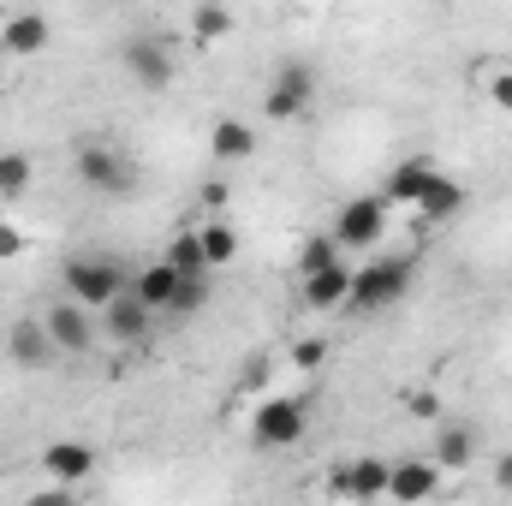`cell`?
Instances as JSON below:
<instances>
[{
    "label": "cell",
    "instance_id": "6da1fadb",
    "mask_svg": "<svg viewBox=\"0 0 512 506\" xmlns=\"http://www.w3.org/2000/svg\"><path fill=\"white\" fill-rule=\"evenodd\" d=\"M405 286H411V262H405V256L364 262V268H352V298H346V310L376 316V310H387V304L405 298Z\"/></svg>",
    "mask_w": 512,
    "mask_h": 506
},
{
    "label": "cell",
    "instance_id": "7a4b0ae2",
    "mask_svg": "<svg viewBox=\"0 0 512 506\" xmlns=\"http://www.w3.org/2000/svg\"><path fill=\"white\" fill-rule=\"evenodd\" d=\"M304 429H310V411L298 405V399H286V393H274V399H262L251 417V441L256 447H298L304 441Z\"/></svg>",
    "mask_w": 512,
    "mask_h": 506
},
{
    "label": "cell",
    "instance_id": "3957f363",
    "mask_svg": "<svg viewBox=\"0 0 512 506\" xmlns=\"http://www.w3.org/2000/svg\"><path fill=\"white\" fill-rule=\"evenodd\" d=\"M66 292H72L78 304L102 310L114 292H126V268H120L114 256H78V262H66Z\"/></svg>",
    "mask_w": 512,
    "mask_h": 506
},
{
    "label": "cell",
    "instance_id": "277c9868",
    "mask_svg": "<svg viewBox=\"0 0 512 506\" xmlns=\"http://www.w3.org/2000/svg\"><path fill=\"white\" fill-rule=\"evenodd\" d=\"M387 215H393V203H387L382 191H376V197H352V203L334 215V239H340V251H370V245L387 233Z\"/></svg>",
    "mask_w": 512,
    "mask_h": 506
},
{
    "label": "cell",
    "instance_id": "5b68a950",
    "mask_svg": "<svg viewBox=\"0 0 512 506\" xmlns=\"http://www.w3.org/2000/svg\"><path fill=\"white\" fill-rule=\"evenodd\" d=\"M310 96H316V72L298 66V60H286V66L274 72V90H268L262 114H268V120H298V114L310 108Z\"/></svg>",
    "mask_w": 512,
    "mask_h": 506
},
{
    "label": "cell",
    "instance_id": "8992f818",
    "mask_svg": "<svg viewBox=\"0 0 512 506\" xmlns=\"http://www.w3.org/2000/svg\"><path fill=\"white\" fill-rule=\"evenodd\" d=\"M120 60H126V72L143 90H167L173 84V54H167L161 36H126L120 42Z\"/></svg>",
    "mask_w": 512,
    "mask_h": 506
},
{
    "label": "cell",
    "instance_id": "52a82bcc",
    "mask_svg": "<svg viewBox=\"0 0 512 506\" xmlns=\"http://www.w3.org/2000/svg\"><path fill=\"white\" fill-rule=\"evenodd\" d=\"M96 316H102V334H108L114 346H137V340L149 334V322H155V310H149L137 292H114Z\"/></svg>",
    "mask_w": 512,
    "mask_h": 506
},
{
    "label": "cell",
    "instance_id": "ba28073f",
    "mask_svg": "<svg viewBox=\"0 0 512 506\" xmlns=\"http://www.w3.org/2000/svg\"><path fill=\"white\" fill-rule=\"evenodd\" d=\"M42 322H48V334H54V346L66 352V358H84L90 346H96V322H90V304H54V310H42Z\"/></svg>",
    "mask_w": 512,
    "mask_h": 506
},
{
    "label": "cell",
    "instance_id": "9c48e42d",
    "mask_svg": "<svg viewBox=\"0 0 512 506\" xmlns=\"http://www.w3.org/2000/svg\"><path fill=\"white\" fill-rule=\"evenodd\" d=\"M6 352H12L18 370H48V364L60 358V346H54V334H48L42 316H18L12 334H6Z\"/></svg>",
    "mask_w": 512,
    "mask_h": 506
},
{
    "label": "cell",
    "instance_id": "30bf717a",
    "mask_svg": "<svg viewBox=\"0 0 512 506\" xmlns=\"http://www.w3.org/2000/svg\"><path fill=\"white\" fill-rule=\"evenodd\" d=\"M78 179L90 185V191H131V167L120 149H108V143H90V149H78Z\"/></svg>",
    "mask_w": 512,
    "mask_h": 506
},
{
    "label": "cell",
    "instance_id": "8fae6325",
    "mask_svg": "<svg viewBox=\"0 0 512 506\" xmlns=\"http://www.w3.org/2000/svg\"><path fill=\"white\" fill-rule=\"evenodd\" d=\"M298 286H304V304L310 310H340L352 298V262L340 256V262H328L316 274H298Z\"/></svg>",
    "mask_w": 512,
    "mask_h": 506
},
{
    "label": "cell",
    "instance_id": "7c38bea8",
    "mask_svg": "<svg viewBox=\"0 0 512 506\" xmlns=\"http://www.w3.org/2000/svg\"><path fill=\"white\" fill-rule=\"evenodd\" d=\"M441 489V471L429 459H399L387 465V501H429Z\"/></svg>",
    "mask_w": 512,
    "mask_h": 506
},
{
    "label": "cell",
    "instance_id": "4fadbf2b",
    "mask_svg": "<svg viewBox=\"0 0 512 506\" xmlns=\"http://www.w3.org/2000/svg\"><path fill=\"white\" fill-rule=\"evenodd\" d=\"M435 173H441V167H435L429 155H411V161H399V167H393V173L382 179V197L393 203V209H411V203L423 197V185H429Z\"/></svg>",
    "mask_w": 512,
    "mask_h": 506
},
{
    "label": "cell",
    "instance_id": "5bb4252c",
    "mask_svg": "<svg viewBox=\"0 0 512 506\" xmlns=\"http://www.w3.org/2000/svg\"><path fill=\"white\" fill-rule=\"evenodd\" d=\"M411 209H417V227H435V221H453V215L465 209V191H459V179L435 173V179L423 185V197H417Z\"/></svg>",
    "mask_w": 512,
    "mask_h": 506
},
{
    "label": "cell",
    "instance_id": "9a60e30c",
    "mask_svg": "<svg viewBox=\"0 0 512 506\" xmlns=\"http://www.w3.org/2000/svg\"><path fill=\"white\" fill-rule=\"evenodd\" d=\"M42 465H48L54 483L72 489V483H84V477L96 471V453H90L84 441H48V447H42Z\"/></svg>",
    "mask_w": 512,
    "mask_h": 506
},
{
    "label": "cell",
    "instance_id": "2e32d148",
    "mask_svg": "<svg viewBox=\"0 0 512 506\" xmlns=\"http://www.w3.org/2000/svg\"><path fill=\"white\" fill-rule=\"evenodd\" d=\"M179 268L173 262H149V268H137V280H131V292L155 310V316H167V304H173V292H179Z\"/></svg>",
    "mask_w": 512,
    "mask_h": 506
},
{
    "label": "cell",
    "instance_id": "e0dca14e",
    "mask_svg": "<svg viewBox=\"0 0 512 506\" xmlns=\"http://www.w3.org/2000/svg\"><path fill=\"white\" fill-rule=\"evenodd\" d=\"M334 489L352 495V501H382L387 495V465L382 459H352V465L334 477Z\"/></svg>",
    "mask_w": 512,
    "mask_h": 506
},
{
    "label": "cell",
    "instance_id": "ac0fdd59",
    "mask_svg": "<svg viewBox=\"0 0 512 506\" xmlns=\"http://www.w3.org/2000/svg\"><path fill=\"white\" fill-rule=\"evenodd\" d=\"M209 149H215V161H251L256 155V126L251 120H215V131H209Z\"/></svg>",
    "mask_w": 512,
    "mask_h": 506
},
{
    "label": "cell",
    "instance_id": "d6986e66",
    "mask_svg": "<svg viewBox=\"0 0 512 506\" xmlns=\"http://www.w3.org/2000/svg\"><path fill=\"white\" fill-rule=\"evenodd\" d=\"M0 48L6 54H42L48 48V18L42 12H12L6 30H0Z\"/></svg>",
    "mask_w": 512,
    "mask_h": 506
},
{
    "label": "cell",
    "instance_id": "ffe728a7",
    "mask_svg": "<svg viewBox=\"0 0 512 506\" xmlns=\"http://www.w3.org/2000/svg\"><path fill=\"white\" fill-rule=\"evenodd\" d=\"M471 459H477V435H471V423H447V417H441V429H435V465L465 471Z\"/></svg>",
    "mask_w": 512,
    "mask_h": 506
},
{
    "label": "cell",
    "instance_id": "44dd1931",
    "mask_svg": "<svg viewBox=\"0 0 512 506\" xmlns=\"http://www.w3.org/2000/svg\"><path fill=\"white\" fill-rule=\"evenodd\" d=\"M197 245L209 256V268H227V262L239 256V233H233L227 221H203V227H197Z\"/></svg>",
    "mask_w": 512,
    "mask_h": 506
},
{
    "label": "cell",
    "instance_id": "7402d4cb",
    "mask_svg": "<svg viewBox=\"0 0 512 506\" xmlns=\"http://www.w3.org/2000/svg\"><path fill=\"white\" fill-rule=\"evenodd\" d=\"M30 173H36L30 155H24V149H6V155H0V197H24V191H30Z\"/></svg>",
    "mask_w": 512,
    "mask_h": 506
},
{
    "label": "cell",
    "instance_id": "603a6c76",
    "mask_svg": "<svg viewBox=\"0 0 512 506\" xmlns=\"http://www.w3.org/2000/svg\"><path fill=\"white\" fill-rule=\"evenodd\" d=\"M191 36H197V42L233 36V12H227V6H197V12H191Z\"/></svg>",
    "mask_w": 512,
    "mask_h": 506
},
{
    "label": "cell",
    "instance_id": "cb8c5ba5",
    "mask_svg": "<svg viewBox=\"0 0 512 506\" xmlns=\"http://www.w3.org/2000/svg\"><path fill=\"white\" fill-rule=\"evenodd\" d=\"M161 262H173L179 274H209V256H203V245H197V233H179Z\"/></svg>",
    "mask_w": 512,
    "mask_h": 506
},
{
    "label": "cell",
    "instance_id": "d4e9b609",
    "mask_svg": "<svg viewBox=\"0 0 512 506\" xmlns=\"http://www.w3.org/2000/svg\"><path fill=\"white\" fill-rule=\"evenodd\" d=\"M328 262H340V239H334V233H316V239L298 245V274H316V268H328Z\"/></svg>",
    "mask_w": 512,
    "mask_h": 506
},
{
    "label": "cell",
    "instance_id": "484cf974",
    "mask_svg": "<svg viewBox=\"0 0 512 506\" xmlns=\"http://www.w3.org/2000/svg\"><path fill=\"white\" fill-rule=\"evenodd\" d=\"M203 298H209V274H185L173 304H167V316H191V310H203Z\"/></svg>",
    "mask_w": 512,
    "mask_h": 506
},
{
    "label": "cell",
    "instance_id": "4316f807",
    "mask_svg": "<svg viewBox=\"0 0 512 506\" xmlns=\"http://www.w3.org/2000/svg\"><path fill=\"white\" fill-rule=\"evenodd\" d=\"M399 399H405V411H411V417H435V423H441V411H447L435 387H405Z\"/></svg>",
    "mask_w": 512,
    "mask_h": 506
},
{
    "label": "cell",
    "instance_id": "83f0119b",
    "mask_svg": "<svg viewBox=\"0 0 512 506\" xmlns=\"http://www.w3.org/2000/svg\"><path fill=\"white\" fill-rule=\"evenodd\" d=\"M322 358H328V340H316V334H310V340H298V346H292V364H298V370H316V364H322Z\"/></svg>",
    "mask_w": 512,
    "mask_h": 506
},
{
    "label": "cell",
    "instance_id": "f1b7e54d",
    "mask_svg": "<svg viewBox=\"0 0 512 506\" xmlns=\"http://www.w3.org/2000/svg\"><path fill=\"white\" fill-rule=\"evenodd\" d=\"M489 102H495L501 114H512V72H495V78H489Z\"/></svg>",
    "mask_w": 512,
    "mask_h": 506
},
{
    "label": "cell",
    "instance_id": "f546056e",
    "mask_svg": "<svg viewBox=\"0 0 512 506\" xmlns=\"http://www.w3.org/2000/svg\"><path fill=\"white\" fill-rule=\"evenodd\" d=\"M18 251H24V233H18L12 221H0V262H12Z\"/></svg>",
    "mask_w": 512,
    "mask_h": 506
},
{
    "label": "cell",
    "instance_id": "4dcf8cb0",
    "mask_svg": "<svg viewBox=\"0 0 512 506\" xmlns=\"http://www.w3.org/2000/svg\"><path fill=\"white\" fill-rule=\"evenodd\" d=\"M495 483L512 495V453H501V459H495Z\"/></svg>",
    "mask_w": 512,
    "mask_h": 506
},
{
    "label": "cell",
    "instance_id": "1f68e13d",
    "mask_svg": "<svg viewBox=\"0 0 512 506\" xmlns=\"http://www.w3.org/2000/svg\"><path fill=\"white\" fill-rule=\"evenodd\" d=\"M0 90H6V72H0Z\"/></svg>",
    "mask_w": 512,
    "mask_h": 506
}]
</instances>
